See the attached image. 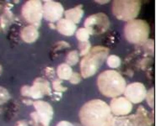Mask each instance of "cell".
I'll use <instances>...</instances> for the list:
<instances>
[{"mask_svg":"<svg viewBox=\"0 0 156 126\" xmlns=\"http://www.w3.org/2000/svg\"><path fill=\"white\" fill-rule=\"evenodd\" d=\"M80 119L83 126H112L113 116L105 102L93 99L82 106Z\"/></svg>","mask_w":156,"mask_h":126,"instance_id":"6da1fadb","label":"cell"},{"mask_svg":"<svg viewBox=\"0 0 156 126\" xmlns=\"http://www.w3.org/2000/svg\"><path fill=\"white\" fill-rule=\"evenodd\" d=\"M99 90L104 96L116 97L124 93L126 81L119 72L113 70H106L101 72L97 78Z\"/></svg>","mask_w":156,"mask_h":126,"instance_id":"7a4b0ae2","label":"cell"},{"mask_svg":"<svg viewBox=\"0 0 156 126\" xmlns=\"http://www.w3.org/2000/svg\"><path fill=\"white\" fill-rule=\"evenodd\" d=\"M108 53L109 49L106 47L98 46L91 48L90 52L80 62L81 77L87 78L94 75L107 58Z\"/></svg>","mask_w":156,"mask_h":126,"instance_id":"3957f363","label":"cell"},{"mask_svg":"<svg viewBox=\"0 0 156 126\" xmlns=\"http://www.w3.org/2000/svg\"><path fill=\"white\" fill-rule=\"evenodd\" d=\"M150 28L143 19H133L127 22L124 28L125 38L132 44H144L149 38Z\"/></svg>","mask_w":156,"mask_h":126,"instance_id":"277c9868","label":"cell"},{"mask_svg":"<svg viewBox=\"0 0 156 126\" xmlns=\"http://www.w3.org/2000/svg\"><path fill=\"white\" fill-rule=\"evenodd\" d=\"M141 9V2L138 0H117L112 4V13L116 19L123 21L135 19Z\"/></svg>","mask_w":156,"mask_h":126,"instance_id":"5b68a950","label":"cell"},{"mask_svg":"<svg viewBox=\"0 0 156 126\" xmlns=\"http://www.w3.org/2000/svg\"><path fill=\"white\" fill-rule=\"evenodd\" d=\"M152 119L144 107L139 106L136 114L113 118L112 126H151Z\"/></svg>","mask_w":156,"mask_h":126,"instance_id":"8992f818","label":"cell"},{"mask_svg":"<svg viewBox=\"0 0 156 126\" xmlns=\"http://www.w3.org/2000/svg\"><path fill=\"white\" fill-rule=\"evenodd\" d=\"M21 14L26 22L38 28L43 17V5L38 0L27 1L22 7Z\"/></svg>","mask_w":156,"mask_h":126,"instance_id":"52a82bcc","label":"cell"},{"mask_svg":"<svg viewBox=\"0 0 156 126\" xmlns=\"http://www.w3.org/2000/svg\"><path fill=\"white\" fill-rule=\"evenodd\" d=\"M109 19L103 13L90 15L84 21V28L90 31V35L103 34L109 29Z\"/></svg>","mask_w":156,"mask_h":126,"instance_id":"ba28073f","label":"cell"},{"mask_svg":"<svg viewBox=\"0 0 156 126\" xmlns=\"http://www.w3.org/2000/svg\"><path fill=\"white\" fill-rule=\"evenodd\" d=\"M33 106L36 108V114L43 126H49L53 117V108L50 104L41 100L33 102Z\"/></svg>","mask_w":156,"mask_h":126,"instance_id":"9c48e42d","label":"cell"},{"mask_svg":"<svg viewBox=\"0 0 156 126\" xmlns=\"http://www.w3.org/2000/svg\"><path fill=\"white\" fill-rule=\"evenodd\" d=\"M64 14L62 5L55 1H45L43 4V18L49 22H56L62 19Z\"/></svg>","mask_w":156,"mask_h":126,"instance_id":"30bf717a","label":"cell"},{"mask_svg":"<svg viewBox=\"0 0 156 126\" xmlns=\"http://www.w3.org/2000/svg\"><path fill=\"white\" fill-rule=\"evenodd\" d=\"M125 97L131 103L139 104L145 99L147 90L145 86L141 83H133L126 86L124 90Z\"/></svg>","mask_w":156,"mask_h":126,"instance_id":"8fae6325","label":"cell"},{"mask_svg":"<svg viewBox=\"0 0 156 126\" xmlns=\"http://www.w3.org/2000/svg\"><path fill=\"white\" fill-rule=\"evenodd\" d=\"M110 108L112 114L116 116L128 115L133 110V104L125 97H114L111 104Z\"/></svg>","mask_w":156,"mask_h":126,"instance_id":"7c38bea8","label":"cell"},{"mask_svg":"<svg viewBox=\"0 0 156 126\" xmlns=\"http://www.w3.org/2000/svg\"><path fill=\"white\" fill-rule=\"evenodd\" d=\"M51 89L49 82L44 78L38 77L34 81L33 85L30 87V97L34 99H40L44 95H51Z\"/></svg>","mask_w":156,"mask_h":126,"instance_id":"4fadbf2b","label":"cell"},{"mask_svg":"<svg viewBox=\"0 0 156 126\" xmlns=\"http://www.w3.org/2000/svg\"><path fill=\"white\" fill-rule=\"evenodd\" d=\"M76 25L67 19H61L57 24V29L63 36H71L76 31Z\"/></svg>","mask_w":156,"mask_h":126,"instance_id":"5bb4252c","label":"cell"},{"mask_svg":"<svg viewBox=\"0 0 156 126\" xmlns=\"http://www.w3.org/2000/svg\"><path fill=\"white\" fill-rule=\"evenodd\" d=\"M21 39L26 43H33L38 39L39 32L35 25H28L22 29L20 32Z\"/></svg>","mask_w":156,"mask_h":126,"instance_id":"9a60e30c","label":"cell"},{"mask_svg":"<svg viewBox=\"0 0 156 126\" xmlns=\"http://www.w3.org/2000/svg\"><path fill=\"white\" fill-rule=\"evenodd\" d=\"M64 14H65V19L72 21L76 25V24L80 23L81 19L83 16V7H82V5H78L75 8L65 11Z\"/></svg>","mask_w":156,"mask_h":126,"instance_id":"2e32d148","label":"cell"},{"mask_svg":"<svg viewBox=\"0 0 156 126\" xmlns=\"http://www.w3.org/2000/svg\"><path fill=\"white\" fill-rule=\"evenodd\" d=\"M57 74L59 79L69 80L73 74V70L71 68V66L68 65L67 63H62L58 66Z\"/></svg>","mask_w":156,"mask_h":126,"instance_id":"e0dca14e","label":"cell"},{"mask_svg":"<svg viewBox=\"0 0 156 126\" xmlns=\"http://www.w3.org/2000/svg\"><path fill=\"white\" fill-rule=\"evenodd\" d=\"M90 33L86 28H80L76 31V37L80 42L89 41Z\"/></svg>","mask_w":156,"mask_h":126,"instance_id":"ac0fdd59","label":"cell"},{"mask_svg":"<svg viewBox=\"0 0 156 126\" xmlns=\"http://www.w3.org/2000/svg\"><path fill=\"white\" fill-rule=\"evenodd\" d=\"M79 57H80V56H79L78 51L77 50H72V51L69 52L68 56H67V57H66V63L70 66L76 65L78 61H79Z\"/></svg>","mask_w":156,"mask_h":126,"instance_id":"d6986e66","label":"cell"},{"mask_svg":"<svg viewBox=\"0 0 156 126\" xmlns=\"http://www.w3.org/2000/svg\"><path fill=\"white\" fill-rule=\"evenodd\" d=\"M121 59L115 55H111L107 57V65L112 68H117L121 66Z\"/></svg>","mask_w":156,"mask_h":126,"instance_id":"ffe728a7","label":"cell"},{"mask_svg":"<svg viewBox=\"0 0 156 126\" xmlns=\"http://www.w3.org/2000/svg\"><path fill=\"white\" fill-rule=\"evenodd\" d=\"M79 48H80V56H85L90 52V50H91L90 43L89 41H85V42H80Z\"/></svg>","mask_w":156,"mask_h":126,"instance_id":"44dd1931","label":"cell"},{"mask_svg":"<svg viewBox=\"0 0 156 126\" xmlns=\"http://www.w3.org/2000/svg\"><path fill=\"white\" fill-rule=\"evenodd\" d=\"M11 18H12V14L9 11H8V13H4V15H2V17L0 19V25L3 29L8 26V25H9L11 19H12Z\"/></svg>","mask_w":156,"mask_h":126,"instance_id":"7402d4cb","label":"cell"},{"mask_svg":"<svg viewBox=\"0 0 156 126\" xmlns=\"http://www.w3.org/2000/svg\"><path fill=\"white\" fill-rule=\"evenodd\" d=\"M52 87H53V89H54L56 92H58V93H63V92H65L67 91V87H63L62 85V80L59 79H55L53 80V82H52Z\"/></svg>","mask_w":156,"mask_h":126,"instance_id":"603a6c76","label":"cell"},{"mask_svg":"<svg viewBox=\"0 0 156 126\" xmlns=\"http://www.w3.org/2000/svg\"><path fill=\"white\" fill-rule=\"evenodd\" d=\"M145 97L146 99H147L148 104H149L151 108H154V87H152V88L147 93Z\"/></svg>","mask_w":156,"mask_h":126,"instance_id":"cb8c5ba5","label":"cell"},{"mask_svg":"<svg viewBox=\"0 0 156 126\" xmlns=\"http://www.w3.org/2000/svg\"><path fill=\"white\" fill-rule=\"evenodd\" d=\"M9 94L7 89H5L3 87H0V104H3L6 103L9 99Z\"/></svg>","mask_w":156,"mask_h":126,"instance_id":"d4e9b609","label":"cell"},{"mask_svg":"<svg viewBox=\"0 0 156 126\" xmlns=\"http://www.w3.org/2000/svg\"><path fill=\"white\" fill-rule=\"evenodd\" d=\"M81 79H82V77H81L80 73H78V72H73V74L71 76L69 81H70V83H73V84H78V83H80Z\"/></svg>","mask_w":156,"mask_h":126,"instance_id":"484cf974","label":"cell"},{"mask_svg":"<svg viewBox=\"0 0 156 126\" xmlns=\"http://www.w3.org/2000/svg\"><path fill=\"white\" fill-rule=\"evenodd\" d=\"M30 86H23L20 89V93L21 95L25 96V97H30Z\"/></svg>","mask_w":156,"mask_h":126,"instance_id":"4316f807","label":"cell"},{"mask_svg":"<svg viewBox=\"0 0 156 126\" xmlns=\"http://www.w3.org/2000/svg\"><path fill=\"white\" fill-rule=\"evenodd\" d=\"M45 72H46V75L48 77H53V76H54L55 72L54 70L51 67H47L46 70H45Z\"/></svg>","mask_w":156,"mask_h":126,"instance_id":"83f0119b","label":"cell"},{"mask_svg":"<svg viewBox=\"0 0 156 126\" xmlns=\"http://www.w3.org/2000/svg\"><path fill=\"white\" fill-rule=\"evenodd\" d=\"M51 97V98L53 99V100H59V99H61V97H62V93H58V92H56V93H51V94L50 95Z\"/></svg>","mask_w":156,"mask_h":126,"instance_id":"f1b7e54d","label":"cell"},{"mask_svg":"<svg viewBox=\"0 0 156 126\" xmlns=\"http://www.w3.org/2000/svg\"><path fill=\"white\" fill-rule=\"evenodd\" d=\"M56 126H75L73 124L70 122H68V121H61L59 122Z\"/></svg>","mask_w":156,"mask_h":126,"instance_id":"f546056e","label":"cell"},{"mask_svg":"<svg viewBox=\"0 0 156 126\" xmlns=\"http://www.w3.org/2000/svg\"><path fill=\"white\" fill-rule=\"evenodd\" d=\"M15 126H28V124H27V123H26V121L21 120V121H19V122H17V124H16V125Z\"/></svg>","mask_w":156,"mask_h":126,"instance_id":"4dcf8cb0","label":"cell"},{"mask_svg":"<svg viewBox=\"0 0 156 126\" xmlns=\"http://www.w3.org/2000/svg\"><path fill=\"white\" fill-rule=\"evenodd\" d=\"M23 101H24V102L26 103V104H28V105L33 104V102H32V101H30V99H28V100H27V99H24Z\"/></svg>","mask_w":156,"mask_h":126,"instance_id":"1f68e13d","label":"cell"},{"mask_svg":"<svg viewBox=\"0 0 156 126\" xmlns=\"http://www.w3.org/2000/svg\"><path fill=\"white\" fill-rule=\"evenodd\" d=\"M107 2H108V1H98V2H97V3H100V4H105V3H107Z\"/></svg>","mask_w":156,"mask_h":126,"instance_id":"d6a6232c","label":"cell"},{"mask_svg":"<svg viewBox=\"0 0 156 126\" xmlns=\"http://www.w3.org/2000/svg\"><path fill=\"white\" fill-rule=\"evenodd\" d=\"M1 71H2V69H1V67H0V73H1Z\"/></svg>","mask_w":156,"mask_h":126,"instance_id":"836d02e7","label":"cell"}]
</instances>
